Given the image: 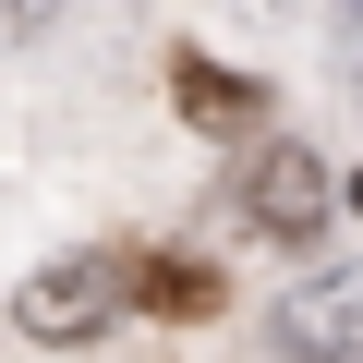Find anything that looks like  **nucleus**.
I'll list each match as a JSON object with an SVG mask.
<instances>
[{
  "instance_id": "7",
  "label": "nucleus",
  "mask_w": 363,
  "mask_h": 363,
  "mask_svg": "<svg viewBox=\"0 0 363 363\" xmlns=\"http://www.w3.org/2000/svg\"><path fill=\"white\" fill-rule=\"evenodd\" d=\"M339 49H351V73H363V0H339Z\"/></svg>"
},
{
  "instance_id": "1",
  "label": "nucleus",
  "mask_w": 363,
  "mask_h": 363,
  "mask_svg": "<svg viewBox=\"0 0 363 363\" xmlns=\"http://www.w3.org/2000/svg\"><path fill=\"white\" fill-rule=\"evenodd\" d=\"M267 351H279V363H363V255L303 267V279L267 303Z\"/></svg>"
},
{
  "instance_id": "8",
  "label": "nucleus",
  "mask_w": 363,
  "mask_h": 363,
  "mask_svg": "<svg viewBox=\"0 0 363 363\" xmlns=\"http://www.w3.org/2000/svg\"><path fill=\"white\" fill-rule=\"evenodd\" d=\"M351 194H363V182H351Z\"/></svg>"
},
{
  "instance_id": "6",
  "label": "nucleus",
  "mask_w": 363,
  "mask_h": 363,
  "mask_svg": "<svg viewBox=\"0 0 363 363\" xmlns=\"http://www.w3.org/2000/svg\"><path fill=\"white\" fill-rule=\"evenodd\" d=\"M49 13H61V0H0V49H13V37H37Z\"/></svg>"
},
{
  "instance_id": "4",
  "label": "nucleus",
  "mask_w": 363,
  "mask_h": 363,
  "mask_svg": "<svg viewBox=\"0 0 363 363\" xmlns=\"http://www.w3.org/2000/svg\"><path fill=\"white\" fill-rule=\"evenodd\" d=\"M169 97H182V121H206V133H255V121H267V97H255L242 73H218V61H182Z\"/></svg>"
},
{
  "instance_id": "5",
  "label": "nucleus",
  "mask_w": 363,
  "mask_h": 363,
  "mask_svg": "<svg viewBox=\"0 0 363 363\" xmlns=\"http://www.w3.org/2000/svg\"><path fill=\"white\" fill-rule=\"evenodd\" d=\"M133 303H157V315H218V267H182V255H133Z\"/></svg>"
},
{
  "instance_id": "3",
  "label": "nucleus",
  "mask_w": 363,
  "mask_h": 363,
  "mask_svg": "<svg viewBox=\"0 0 363 363\" xmlns=\"http://www.w3.org/2000/svg\"><path fill=\"white\" fill-rule=\"evenodd\" d=\"M242 218H255L267 242L315 255V242H327V218H339L327 157H315V145H255V169H242Z\"/></svg>"
},
{
  "instance_id": "2",
  "label": "nucleus",
  "mask_w": 363,
  "mask_h": 363,
  "mask_svg": "<svg viewBox=\"0 0 363 363\" xmlns=\"http://www.w3.org/2000/svg\"><path fill=\"white\" fill-rule=\"evenodd\" d=\"M121 303H133V255H61V267H37V279L13 291V327H25L37 351H73V339H97Z\"/></svg>"
}]
</instances>
